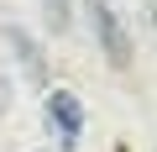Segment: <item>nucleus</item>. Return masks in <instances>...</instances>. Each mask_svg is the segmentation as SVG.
<instances>
[{"label": "nucleus", "mask_w": 157, "mask_h": 152, "mask_svg": "<svg viewBox=\"0 0 157 152\" xmlns=\"http://www.w3.org/2000/svg\"><path fill=\"white\" fill-rule=\"evenodd\" d=\"M42 126H47V136H52L58 152H73L78 136H84V100L73 89H58V84L42 89Z\"/></svg>", "instance_id": "f257e3e1"}, {"label": "nucleus", "mask_w": 157, "mask_h": 152, "mask_svg": "<svg viewBox=\"0 0 157 152\" xmlns=\"http://www.w3.org/2000/svg\"><path fill=\"white\" fill-rule=\"evenodd\" d=\"M84 6H89V26H94L100 53L110 58V68H126L131 63V32H126V21L115 11V0H84Z\"/></svg>", "instance_id": "f03ea898"}, {"label": "nucleus", "mask_w": 157, "mask_h": 152, "mask_svg": "<svg viewBox=\"0 0 157 152\" xmlns=\"http://www.w3.org/2000/svg\"><path fill=\"white\" fill-rule=\"evenodd\" d=\"M6 47H11V58H16V68H21V79L26 84H37V89H47V47L26 32V26H6Z\"/></svg>", "instance_id": "7ed1b4c3"}, {"label": "nucleus", "mask_w": 157, "mask_h": 152, "mask_svg": "<svg viewBox=\"0 0 157 152\" xmlns=\"http://www.w3.org/2000/svg\"><path fill=\"white\" fill-rule=\"evenodd\" d=\"M42 11H47V26H52V37L73 32V0H42Z\"/></svg>", "instance_id": "20e7f679"}, {"label": "nucleus", "mask_w": 157, "mask_h": 152, "mask_svg": "<svg viewBox=\"0 0 157 152\" xmlns=\"http://www.w3.org/2000/svg\"><path fill=\"white\" fill-rule=\"evenodd\" d=\"M6 105H11V79L0 73V115H6Z\"/></svg>", "instance_id": "39448f33"}, {"label": "nucleus", "mask_w": 157, "mask_h": 152, "mask_svg": "<svg viewBox=\"0 0 157 152\" xmlns=\"http://www.w3.org/2000/svg\"><path fill=\"white\" fill-rule=\"evenodd\" d=\"M37 152H58V147H37Z\"/></svg>", "instance_id": "423d86ee"}]
</instances>
